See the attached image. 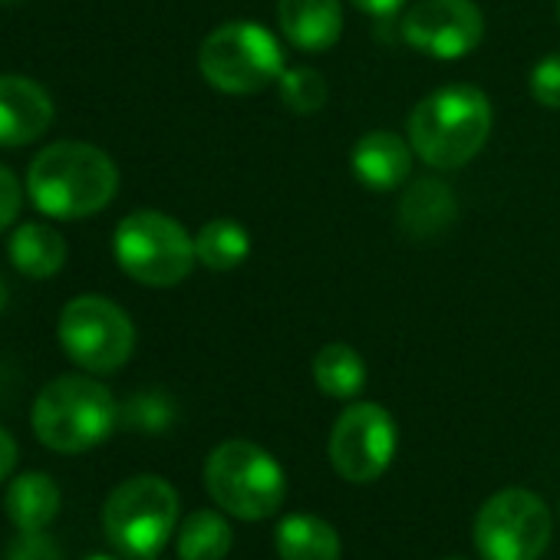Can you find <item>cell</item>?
<instances>
[{
  "label": "cell",
  "instance_id": "1",
  "mask_svg": "<svg viewBox=\"0 0 560 560\" xmlns=\"http://www.w3.org/2000/svg\"><path fill=\"white\" fill-rule=\"evenodd\" d=\"M34 205L57 221H80L100 214L119 191L116 162L90 142H54L27 172Z\"/></svg>",
  "mask_w": 560,
  "mask_h": 560
},
{
  "label": "cell",
  "instance_id": "2",
  "mask_svg": "<svg viewBox=\"0 0 560 560\" xmlns=\"http://www.w3.org/2000/svg\"><path fill=\"white\" fill-rule=\"evenodd\" d=\"M491 100L471 83H448L416 103L409 116V142L416 159L432 168L468 165L491 136Z\"/></svg>",
  "mask_w": 560,
  "mask_h": 560
},
{
  "label": "cell",
  "instance_id": "3",
  "mask_svg": "<svg viewBox=\"0 0 560 560\" xmlns=\"http://www.w3.org/2000/svg\"><path fill=\"white\" fill-rule=\"evenodd\" d=\"M119 416L116 396L100 380L60 376L37 393L31 425L50 452L83 455L113 435Z\"/></svg>",
  "mask_w": 560,
  "mask_h": 560
},
{
  "label": "cell",
  "instance_id": "4",
  "mask_svg": "<svg viewBox=\"0 0 560 560\" xmlns=\"http://www.w3.org/2000/svg\"><path fill=\"white\" fill-rule=\"evenodd\" d=\"M205 488L224 514L254 524L280 511L288 498V475L257 442L228 439L205 458Z\"/></svg>",
  "mask_w": 560,
  "mask_h": 560
},
{
  "label": "cell",
  "instance_id": "5",
  "mask_svg": "<svg viewBox=\"0 0 560 560\" xmlns=\"http://www.w3.org/2000/svg\"><path fill=\"white\" fill-rule=\"evenodd\" d=\"M198 70L205 83L228 96H254L284 77V47L254 21H228L214 27L201 50Z\"/></svg>",
  "mask_w": 560,
  "mask_h": 560
},
{
  "label": "cell",
  "instance_id": "6",
  "mask_svg": "<svg viewBox=\"0 0 560 560\" xmlns=\"http://www.w3.org/2000/svg\"><path fill=\"white\" fill-rule=\"evenodd\" d=\"M178 524V491L159 475H136L116 485L103 504L106 540L129 560H152Z\"/></svg>",
  "mask_w": 560,
  "mask_h": 560
},
{
  "label": "cell",
  "instance_id": "7",
  "mask_svg": "<svg viewBox=\"0 0 560 560\" xmlns=\"http://www.w3.org/2000/svg\"><path fill=\"white\" fill-rule=\"evenodd\" d=\"M116 264L145 288H175L195 267V237L165 211H132L116 224Z\"/></svg>",
  "mask_w": 560,
  "mask_h": 560
},
{
  "label": "cell",
  "instance_id": "8",
  "mask_svg": "<svg viewBox=\"0 0 560 560\" xmlns=\"http://www.w3.org/2000/svg\"><path fill=\"white\" fill-rule=\"evenodd\" d=\"M63 353L86 373L109 376L122 370L136 350V327L129 314L96 294L70 301L57 327Z\"/></svg>",
  "mask_w": 560,
  "mask_h": 560
},
{
  "label": "cell",
  "instance_id": "9",
  "mask_svg": "<svg viewBox=\"0 0 560 560\" xmlns=\"http://www.w3.org/2000/svg\"><path fill=\"white\" fill-rule=\"evenodd\" d=\"M553 534L550 508L527 488L494 491L471 527L481 560H540Z\"/></svg>",
  "mask_w": 560,
  "mask_h": 560
},
{
  "label": "cell",
  "instance_id": "10",
  "mask_svg": "<svg viewBox=\"0 0 560 560\" xmlns=\"http://www.w3.org/2000/svg\"><path fill=\"white\" fill-rule=\"evenodd\" d=\"M399 432L386 406L353 402L340 412L330 432V465L350 485L376 481L396 458Z\"/></svg>",
  "mask_w": 560,
  "mask_h": 560
},
{
  "label": "cell",
  "instance_id": "11",
  "mask_svg": "<svg viewBox=\"0 0 560 560\" xmlns=\"http://www.w3.org/2000/svg\"><path fill=\"white\" fill-rule=\"evenodd\" d=\"M399 34L432 60H465L485 37V14L475 0H416Z\"/></svg>",
  "mask_w": 560,
  "mask_h": 560
},
{
  "label": "cell",
  "instance_id": "12",
  "mask_svg": "<svg viewBox=\"0 0 560 560\" xmlns=\"http://www.w3.org/2000/svg\"><path fill=\"white\" fill-rule=\"evenodd\" d=\"M54 122L50 93L18 73L0 77V149H21L37 142Z\"/></svg>",
  "mask_w": 560,
  "mask_h": 560
},
{
  "label": "cell",
  "instance_id": "13",
  "mask_svg": "<svg viewBox=\"0 0 560 560\" xmlns=\"http://www.w3.org/2000/svg\"><path fill=\"white\" fill-rule=\"evenodd\" d=\"M412 142L389 129H373L360 136V142L350 152V168L357 182L370 191H393L399 188L412 172Z\"/></svg>",
  "mask_w": 560,
  "mask_h": 560
},
{
  "label": "cell",
  "instance_id": "14",
  "mask_svg": "<svg viewBox=\"0 0 560 560\" xmlns=\"http://www.w3.org/2000/svg\"><path fill=\"white\" fill-rule=\"evenodd\" d=\"M277 21L288 44L324 54L343 37V0H277Z\"/></svg>",
  "mask_w": 560,
  "mask_h": 560
},
{
  "label": "cell",
  "instance_id": "15",
  "mask_svg": "<svg viewBox=\"0 0 560 560\" xmlns=\"http://www.w3.org/2000/svg\"><path fill=\"white\" fill-rule=\"evenodd\" d=\"M458 201L452 188L439 178H419L406 188L399 201V228L412 241H432L455 221Z\"/></svg>",
  "mask_w": 560,
  "mask_h": 560
},
{
  "label": "cell",
  "instance_id": "16",
  "mask_svg": "<svg viewBox=\"0 0 560 560\" xmlns=\"http://www.w3.org/2000/svg\"><path fill=\"white\" fill-rule=\"evenodd\" d=\"M63 508V491L47 471H24L8 485L4 514L18 530H47Z\"/></svg>",
  "mask_w": 560,
  "mask_h": 560
},
{
  "label": "cell",
  "instance_id": "17",
  "mask_svg": "<svg viewBox=\"0 0 560 560\" xmlns=\"http://www.w3.org/2000/svg\"><path fill=\"white\" fill-rule=\"evenodd\" d=\"M280 560H340V534L330 521L298 511L288 514L273 530Z\"/></svg>",
  "mask_w": 560,
  "mask_h": 560
},
{
  "label": "cell",
  "instance_id": "18",
  "mask_svg": "<svg viewBox=\"0 0 560 560\" xmlns=\"http://www.w3.org/2000/svg\"><path fill=\"white\" fill-rule=\"evenodd\" d=\"M8 257L11 264L34 280H47L63 270L67 264V241L57 228L44 221H27L21 224L11 241H8Z\"/></svg>",
  "mask_w": 560,
  "mask_h": 560
},
{
  "label": "cell",
  "instance_id": "19",
  "mask_svg": "<svg viewBox=\"0 0 560 560\" xmlns=\"http://www.w3.org/2000/svg\"><path fill=\"white\" fill-rule=\"evenodd\" d=\"M314 383L330 399H357L366 386V363L350 343H327L314 357Z\"/></svg>",
  "mask_w": 560,
  "mask_h": 560
},
{
  "label": "cell",
  "instance_id": "20",
  "mask_svg": "<svg viewBox=\"0 0 560 560\" xmlns=\"http://www.w3.org/2000/svg\"><path fill=\"white\" fill-rule=\"evenodd\" d=\"M231 544H234V530L228 517L211 508L191 511L178 524V537H175L178 560H224L231 553Z\"/></svg>",
  "mask_w": 560,
  "mask_h": 560
},
{
  "label": "cell",
  "instance_id": "21",
  "mask_svg": "<svg viewBox=\"0 0 560 560\" xmlns=\"http://www.w3.org/2000/svg\"><path fill=\"white\" fill-rule=\"evenodd\" d=\"M250 254V234L244 224L231 221V218H214L208 224H201V231L195 234V257L218 273L237 270Z\"/></svg>",
  "mask_w": 560,
  "mask_h": 560
},
{
  "label": "cell",
  "instance_id": "22",
  "mask_svg": "<svg viewBox=\"0 0 560 560\" xmlns=\"http://www.w3.org/2000/svg\"><path fill=\"white\" fill-rule=\"evenodd\" d=\"M280 103H284L294 116H314L327 106V80L314 67H294L284 70V77L277 80Z\"/></svg>",
  "mask_w": 560,
  "mask_h": 560
},
{
  "label": "cell",
  "instance_id": "23",
  "mask_svg": "<svg viewBox=\"0 0 560 560\" xmlns=\"http://www.w3.org/2000/svg\"><path fill=\"white\" fill-rule=\"evenodd\" d=\"M172 416H175V409H172L168 396H162V393H139L122 409V422L132 425V429H142V432L168 429Z\"/></svg>",
  "mask_w": 560,
  "mask_h": 560
},
{
  "label": "cell",
  "instance_id": "24",
  "mask_svg": "<svg viewBox=\"0 0 560 560\" xmlns=\"http://www.w3.org/2000/svg\"><path fill=\"white\" fill-rule=\"evenodd\" d=\"M527 90L544 109H560V54H547L530 67Z\"/></svg>",
  "mask_w": 560,
  "mask_h": 560
},
{
  "label": "cell",
  "instance_id": "25",
  "mask_svg": "<svg viewBox=\"0 0 560 560\" xmlns=\"http://www.w3.org/2000/svg\"><path fill=\"white\" fill-rule=\"evenodd\" d=\"M4 560H63V547L50 530H21Z\"/></svg>",
  "mask_w": 560,
  "mask_h": 560
},
{
  "label": "cell",
  "instance_id": "26",
  "mask_svg": "<svg viewBox=\"0 0 560 560\" xmlns=\"http://www.w3.org/2000/svg\"><path fill=\"white\" fill-rule=\"evenodd\" d=\"M21 182L11 168L0 165V231H8L21 214Z\"/></svg>",
  "mask_w": 560,
  "mask_h": 560
},
{
  "label": "cell",
  "instance_id": "27",
  "mask_svg": "<svg viewBox=\"0 0 560 560\" xmlns=\"http://www.w3.org/2000/svg\"><path fill=\"white\" fill-rule=\"evenodd\" d=\"M18 458H21V448L14 442V435L0 425V481H8L18 468Z\"/></svg>",
  "mask_w": 560,
  "mask_h": 560
},
{
  "label": "cell",
  "instance_id": "28",
  "mask_svg": "<svg viewBox=\"0 0 560 560\" xmlns=\"http://www.w3.org/2000/svg\"><path fill=\"white\" fill-rule=\"evenodd\" d=\"M350 4L370 18H393V14H399L402 4H409V0H350Z\"/></svg>",
  "mask_w": 560,
  "mask_h": 560
},
{
  "label": "cell",
  "instance_id": "29",
  "mask_svg": "<svg viewBox=\"0 0 560 560\" xmlns=\"http://www.w3.org/2000/svg\"><path fill=\"white\" fill-rule=\"evenodd\" d=\"M4 301H8V288H4V280H0V311H4Z\"/></svg>",
  "mask_w": 560,
  "mask_h": 560
},
{
  "label": "cell",
  "instance_id": "30",
  "mask_svg": "<svg viewBox=\"0 0 560 560\" xmlns=\"http://www.w3.org/2000/svg\"><path fill=\"white\" fill-rule=\"evenodd\" d=\"M83 560H116V557H109V553H90V557H83Z\"/></svg>",
  "mask_w": 560,
  "mask_h": 560
},
{
  "label": "cell",
  "instance_id": "31",
  "mask_svg": "<svg viewBox=\"0 0 560 560\" xmlns=\"http://www.w3.org/2000/svg\"><path fill=\"white\" fill-rule=\"evenodd\" d=\"M4 8H18V4H24V0H0Z\"/></svg>",
  "mask_w": 560,
  "mask_h": 560
},
{
  "label": "cell",
  "instance_id": "32",
  "mask_svg": "<svg viewBox=\"0 0 560 560\" xmlns=\"http://www.w3.org/2000/svg\"><path fill=\"white\" fill-rule=\"evenodd\" d=\"M557 18H560V0H557Z\"/></svg>",
  "mask_w": 560,
  "mask_h": 560
},
{
  "label": "cell",
  "instance_id": "33",
  "mask_svg": "<svg viewBox=\"0 0 560 560\" xmlns=\"http://www.w3.org/2000/svg\"><path fill=\"white\" fill-rule=\"evenodd\" d=\"M448 560H465V557H448Z\"/></svg>",
  "mask_w": 560,
  "mask_h": 560
},
{
  "label": "cell",
  "instance_id": "34",
  "mask_svg": "<svg viewBox=\"0 0 560 560\" xmlns=\"http://www.w3.org/2000/svg\"><path fill=\"white\" fill-rule=\"evenodd\" d=\"M152 560H159V557H152Z\"/></svg>",
  "mask_w": 560,
  "mask_h": 560
}]
</instances>
